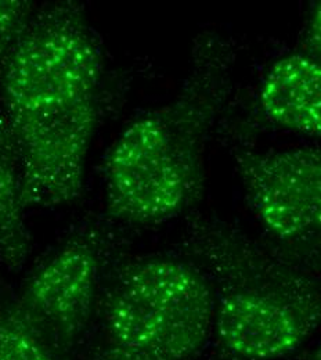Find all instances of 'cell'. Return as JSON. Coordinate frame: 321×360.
I'll list each match as a JSON object with an SVG mask.
<instances>
[{"instance_id":"1","label":"cell","mask_w":321,"mask_h":360,"mask_svg":"<svg viewBox=\"0 0 321 360\" xmlns=\"http://www.w3.org/2000/svg\"><path fill=\"white\" fill-rule=\"evenodd\" d=\"M103 74L101 46L81 4L55 1L34 13L0 72L25 210L68 204L82 194Z\"/></svg>"},{"instance_id":"2","label":"cell","mask_w":321,"mask_h":360,"mask_svg":"<svg viewBox=\"0 0 321 360\" xmlns=\"http://www.w3.org/2000/svg\"><path fill=\"white\" fill-rule=\"evenodd\" d=\"M235 60L230 38L204 31L194 39L178 93L133 120L107 154L110 217L128 225H161L199 201L208 140L231 94Z\"/></svg>"},{"instance_id":"3","label":"cell","mask_w":321,"mask_h":360,"mask_svg":"<svg viewBox=\"0 0 321 360\" xmlns=\"http://www.w3.org/2000/svg\"><path fill=\"white\" fill-rule=\"evenodd\" d=\"M184 238L212 284L218 359L287 358L319 330L321 278L216 217H194Z\"/></svg>"},{"instance_id":"4","label":"cell","mask_w":321,"mask_h":360,"mask_svg":"<svg viewBox=\"0 0 321 360\" xmlns=\"http://www.w3.org/2000/svg\"><path fill=\"white\" fill-rule=\"evenodd\" d=\"M214 316L207 274L166 257L124 265L104 301L108 342L165 360L197 358L212 338Z\"/></svg>"},{"instance_id":"5","label":"cell","mask_w":321,"mask_h":360,"mask_svg":"<svg viewBox=\"0 0 321 360\" xmlns=\"http://www.w3.org/2000/svg\"><path fill=\"white\" fill-rule=\"evenodd\" d=\"M234 165L265 241L321 278V151L235 148Z\"/></svg>"},{"instance_id":"6","label":"cell","mask_w":321,"mask_h":360,"mask_svg":"<svg viewBox=\"0 0 321 360\" xmlns=\"http://www.w3.org/2000/svg\"><path fill=\"white\" fill-rule=\"evenodd\" d=\"M100 245L75 234L41 264L24 285L18 305L55 352H68L86 331L98 291Z\"/></svg>"},{"instance_id":"7","label":"cell","mask_w":321,"mask_h":360,"mask_svg":"<svg viewBox=\"0 0 321 360\" xmlns=\"http://www.w3.org/2000/svg\"><path fill=\"white\" fill-rule=\"evenodd\" d=\"M255 114L266 127L321 139V63L303 50L269 67L256 90Z\"/></svg>"},{"instance_id":"8","label":"cell","mask_w":321,"mask_h":360,"mask_svg":"<svg viewBox=\"0 0 321 360\" xmlns=\"http://www.w3.org/2000/svg\"><path fill=\"white\" fill-rule=\"evenodd\" d=\"M21 195V167L14 136L0 112V259L10 269H21L32 252Z\"/></svg>"},{"instance_id":"9","label":"cell","mask_w":321,"mask_h":360,"mask_svg":"<svg viewBox=\"0 0 321 360\" xmlns=\"http://www.w3.org/2000/svg\"><path fill=\"white\" fill-rule=\"evenodd\" d=\"M0 360H58L45 334L17 301L0 309Z\"/></svg>"},{"instance_id":"10","label":"cell","mask_w":321,"mask_h":360,"mask_svg":"<svg viewBox=\"0 0 321 360\" xmlns=\"http://www.w3.org/2000/svg\"><path fill=\"white\" fill-rule=\"evenodd\" d=\"M35 10L22 0H0V72Z\"/></svg>"},{"instance_id":"11","label":"cell","mask_w":321,"mask_h":360,"mask_svg":"<svg viewBox=\"0 0 321 360\" xmlns=\"http://www.w3.org/2000/svg\"><path fill=\"white\" fill-rule=\"evenodd\" d=\"M303 51L321 63V1L315 6L308 20Z\"/></svg>"},{"instance_id":"12","label":"cell","mask_w":321,"mask_h":360,"mask_svg":"<svg viewBox=\"0 0 321 360\" xmlns=\"http://www.w3.org/2000/svg\"><path fill=\"white\" fill-rule=\"evenodd\" d=\"M96 360H165L144 352L128 349L112 342H108L98 354Z\"/></svg>"},{"instance_id":"13","label":"cell","mask_w":321,"mask_h":360,"mask_svg":"<svg viewBox=\"0 0 321 360\" xmlns=\"http://www.w3.org/2000/svg\"><path fill=\"white\" fill-rule=\"evenodd\" d=\"M306 360H321V341L312 351L308 352Z\"/></svg>"}]
</instances>
